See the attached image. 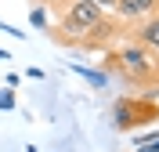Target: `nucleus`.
Here are the masks:
<instances>
[{
  "mask_svg": "<svg viewBox=\"0 0 159 152\" xmlns=\"http://www.w3.org/2000/svg\"><path fill=\"white\" fill-rule=\"evenodd\" d=\"M18 109V94H15V87H4L0 91V112H11Z\"/></svg>",
  "mask_w": 159,
  "mask_h": 152,
  "instance_id": "6",
  "label": "nucleus"
},
{
  "mask_svg": "<svg viewBox=\"0 0 159 152\" xmlns=\"http://www.w3.org/2000/svg\"><path fill=\"white\" fill-rule=\"evenodd\" d=\"M138 40L145 44L148 51H156V54H159V18H148L145 25H141V29H138Z\"/></svg>",
  "mask_w": 159,
  "mask_h": 152,
  "instance_id": "5",
  "label": "nucleus"
},
{
  "mask_svg": "<svg viewBox=\"0 0 159 152\" xmlns=\"http://www.w3.org/2000/svg\"><path fill=\"white\" fill-rule=\"evenodd\" d=\"M159 4L156 0H116V11H119V18H145L148 11H156Z\"/></svg>",
  "mask_w": 159,
  "mask_h": 152,
  "instance_id": "4",
  "label": "nucleus"
},
{
  "mask_svg": "<svg viewBox=\"0 0 159 152\" xmlns=\"http://www.w3.org/2000/svg\"><path fill=\"white\" fill-rule=\"evenodd\" d=\"M11 58V54H7V51H4V47H0V62H7Z\"/></svg>",
  "mask_w": 159,
  "mask_h": 152,
  "instance_id": "13",
  "label": "nucleus"
},
{
  "mask_svg": "<svg viewBox=\"0 0 159 152\" xmlns=\"http://www.w3.org/2000/svg\"><path fill=\"white\" fill-rule=\"evenodd\" d=\"M94 4H101V7H116V0H94Z\"/></svg>",
  "mask_w": 159,
  "mask_h": 152,
  "instance_id": "12",
  "label": "nucleus"
},
{
  "mask_svg": "<svg viewBox=\"0 0 159 152\" xmlns=\"http://www.w3.org/2000/svg\"><path fill=\"white\" fill-rule=\"evenodd\" d=\"M156 4H159V0H156Z\"/></svg>",
  "mask_w": 159,
  "mask_h": 152,
  "instance_id": "14",
  "label": "nucleus"
},
{
  "mask_svg": "<svg viewBox=\"0 0 159 152\" xmlns=\"http://www.w3.org/2000/svg\"><path fill=\"white\" fill-rule=\"evenodd\" d=\"M72 69H76L83 80H90L94 87H105V83H109V76H105V72H90V69H83V65H72Z\"/></svg>",
  "mask_w": 159,
  "mask_h": 152,
  "instance_id": "7",
  "label": "nucleus"
},
{
  "mask_svg": "<svg viewBox=\"0 0 159 152\" xmlns=\"http://www.w3.org/2000/svg\"><path fill=\"white\" fill-rule=\"evenodd\" d=\"M119 65H123L127 76H138V80H145V76L156 72V65L148 62V51L145 47H123L119 51Z\"/></svg>",
  "mask_w": 159,
  "mask_h": 152,
  "instance_id": "3",
  "label": "nucleus"
},
{
  "mask_svg": "<svg viewBox=\"0 0 159 152\" xmlns=\"http://www.w3.org/2000/svg\"><path fill=\"white\" fill-rule=\"evenodd\" d=\"M138 152H159V138H152V141H145V145H138Z\"/></svg>",
  "mask_w": 159,
  "mask_h": 152,
  "instance_id": "9",
  "label": "nucleus"
},
{
  "mask_svg": "<svg viewBox=\"0 0 159 152\" xmlns=\"http://www.w3.org/2000/svg\"><path fill=\"white\" fill-rule=\"evenodd\" d=\"M112 116H116V127L119 131H130V127H141L145 120H156L159 116V105L148 98H119L116 109H112Z\"/></svg>",
  "mask_w": 159,
  "mask_h": 152,
  "instance_id": "1",
  "label": "nucleus"
},
{
  "mask_svg": "<svg viewBox=\"0 0 159 152\" xmlns=\"http://www.w3.org/2000/svg\"><path fill=\"white\" fill-rule=\"evenodd\" d=\"M25 76H29V80H43V69H33V65H29V69H25Z\"/></svg>",
  "mask_w": 159,
  "mask_h": 152,
  "instance_id": "11",
  "label": "nucleus"
},
{
  "mask_svg": "<svg viewBox=\"0 0 159 152\" xmlns=\"http://www.w3.org/2000/svg\"><path fill=\"white\" fill-rule=\"evenodd\" d=\"M0 29L7 33V36H22V29H15V25H7V22H0Z\"/></svg>",
  "mask_w": 159,
  "mask_h": 152,
  "instance_id": "10",
  "label": "nucleus"
},
{
  "mask_svg": "<svg viewBox=\"0 0 159 152\" xmlns=\"http://www.w3.org/2000/svg\"><path fill=\"white\" fill-rule=\"evenodd\" d=\"M29 18H33V25H40V29H43V25H47V15H43V11H29Z\"/></svg>",
  "mask_w": 159,
  "mask_h": 152,
  "instance_id": "8",
  "label": "nucleus"
},
{
  "mask_svg": "<svg viewBox=\"0 0 159 152\" xmlns=\"http://www.w3.org/2000/svg\"><path fill=\"white\" fill-rule=\"evenodd\" d=\"M98 22H105V11H101V4H94V0H76L69 11H65V18H61L58 29L61 33H90Z\"/></svg>",
  "mask_w": 159,
  "mask_h": 152,
  "instance_id": "2",
  "label": "nucleus"
}]
</instances>
